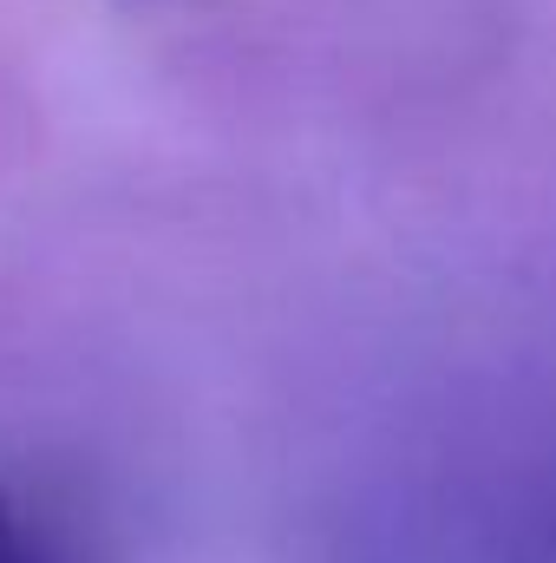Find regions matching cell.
<instances>
[{
    "instance_id": "obj_1",
    "label": "cell",
    "mask_w": 556,
    "mask_h": 563,
    "mask_svg": "<svg viewBox=\"0 0 556 563\" xmlns=\"http://www.w3.org/2000/svg\"><path fill=\"white\" fill-rule=\"evenodd\" d=\"M0 563H40L33 551V538H26V525H20V511L0 498Z\"/></svg>"
}]
</instances>
